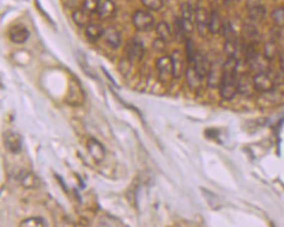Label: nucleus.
<instances>
[{"label":"nucleus","mask_w":284,"mask_h":227,"mask_svg":"<svg viewBox=\"0 0 284 227\" xmlns=\"http://www.w3.org/2000/svg\"><path fill=\"white\" fill-rule=\"evenodd\" d=\"M237 66H239V60L235 57L228 58L223 66H222L220 94L223 100H233L235 95L239 93V88H237Z\"/></svg>","instance_id":"nucleus-1"},{"label":"nucleus","mask_w":284,"mask_h":227,"mask_svg":"<svg viewBox=\"0 0 284 227\" xmlns=\"http://www.w3.org/2000/svg\"><path fill=\"white\" fill-rule=\"evenodd\" d=\"M157 71H159V77L162 82H169L174 76V63H173L172 57H161L156 61Z\"/></svg>","instance_id":"nucleus-2"},{"label":"nucleus","mask_w":284,"mask_h":227,"mask_svg":"<svg viewBox=\"0 0 284 227\" xmlns=\"http://www.w3.org/2000/svg\"><path fill=\"white\" fill-rule=\"evenodd\" d=\"M132 23H133L134 28L139 32H147L153 28L154 23H155V18L150 12L144 10H137L132 16Z\"/></svg>","instance_id":"nucleus-3"},{"label":"nucleus","mask_w":284,"mask_h":227,"mask_svg":"<svg viewBox=\"0 0 284 227\" xmlns=\"http://www.w3.org/2000/svg\"><path fill=\"white\" fill-rule=\"evenodd\" d=\"M253 84L255 90L260 93H270L274 89V79L266 71L257 72V75L253 77Z\"/></svg>","instance_id":"nucleus-4"},{"label":"nucleus","mask_w":284,"mask_h":227,"mask_svg":"<svg viewBox=\"0 0 284 227\" xmlns=\"http://www.w3.org/2000/svg\"><path fill=\"white\" fill-rule=\"evenodd\" d=\"M126 51V56H127L128 60L131 61H140L143 59L145 50H144V46L139 40L137 39H131L128 40L127 44H126L125 47Z\"/></svg>","instance_id":"nucleus-5"},{"label":"nucleus","mask_w":284,"mask_h":227,"mask_svg":"<svg viewBox=\"0 0 284 227\" xmlns=\"http://www.w3.org/2000/svg\"><path fill=\"white\" fill-rule=\"evenodd\" d=\"M4 144L9 152L17 154L23 148V140L20 134L15 131H6L4 134Z\"/></svg>","instance_id":"nucleus-6"},{"label":"nucleus","mask_w":284,"mask_h":227,"mask_svg":"<svg viewBox=\"0 0 284 227\" xmlns=\"http://www.w3.org/2000/svg\"><path fill=\"white\" fill-rule=\"evenodd\" d=\"M96 14L102 21H108L116 14V6L113 0H97Z\"/></svg>","instance_id":"nucleus-7"},{"label":"nucleus","mask_w":284,"mask_h":227,"mask_svg":"<svg viewBox=\"0 0 284 227\" xmlns=\"http://www.w3.org/2000/svg\"><path fill=\"white\" fill-rule=\"evenodd\" d=\"M194 18H196V26L199 35L205 36L206 33L209 32L210 12H208L203 8H198L196 10V14H194Z\"/></svg>","instance_id":"nucleus-8"},{"label":"nucleus","mask_w":284,"mask_h":227,"mask_svg":"<svg viewBox=\"0 0 284 227\" xmlns=\"http://www.w3.org/2000/svg\"><path fill=\"white\" fill-rule=\"evenodd\" d=\"M194 67V70H196L197 72L199 73V76L202 78H205L208 77L209 72H210V69H211V63L208 60V58L205 56H203L202 53H198L197 54L196 59L192 64H191Z\"/></svg>","instance_id":"nucleus-9"},{"label":"nucleus","mask_w":284,"mask_h":227,"mask_svg":"<svg viewBox=\"0 0 284 227\" xmlns=\"http://www.w3.org/2000/svg\"><path fill=\"white\" fill-rule=\"evenodd\" d=\"M30 33L24 26H15L10 30V40L15 44H24L29 39Z\"/></svg>","instance_id":"nucleus-10"},{"label":"nucleus","mask_w":284,"mask_h":227,"mask_svg":"<svg viewBox=\"0 0 284 227\" xmlns=\"http://www.w3.org/2000/svg\"><path fill=\"white\" fill-rule=\"evenodd\" d=\"M88 149L89 153H90L92 159H94L96 162H101L103 161L104 155H106V150H104L103 146L98 142L97 140L95 139H90L88 142Z\"/></svg>","instance_id":"nucleus-11"},{"label":"nucleus","mask_w":284,"mask_h":227,"mask_svg":"<svg viewBox=\"0 0 284 227\" xmlns=\"http://www.w3.org/2000/svg\"><path fill=\"white\" fill-rule=\"evenodd\" d=\"M224 21L221 17V15L217 11L214 10L210 12V21H209V32L211 34H220L222 33Z\"/></svg>","instance_id":"nucleus-12"},{"label":"nucleus","mask_w":284,"mask_h":227,"mask_svg":"<svg viewBox=\"0 0 284 227\" xmlns=\"http://www.w3.org/2000/svg\"><path fill=\"white\" fill-rule=\"evenodd\" d=\"M104 35V29L102 28L100 24L96 23H89L85 27V36L90 41H97L102 36Z\"/></svg>","instance_id":"nucleus-13"},{"label":"nucleus","mask_w":284,"mask_h":227,"mask_svg":"<svg viewBox=\"0 0 284 227\" xmlns=\"http://www.w3.org/2000/svg\"><path fill=\"white\" fill-rule=\"evenodd\" d=\"M243 38H245L248 44H257L260 40V34H259L257 27L254 26V23H247L243 27Z\"/></svg>","instance_id":"nucleus-14"},{"label":"nucleus","mask_w":284,"mask_h":227,"mask_svg":"<svg viewBox=\"0 0 284 227\" xmlns=\"http://www.w3.org/2000/svg\"><path fill=\"white\" fill-rule=\"evenodd\" d=\"M104 39H106L107 44L112 46L113 48H119L121 45V35L115 28H108L104 30Z\"/></svg>","instance_id":"nucleus-15"},{"label":"nucleus","mask_w":284,"mask_h":227,"mask_svg":"<svg viewBox=\"0 0 284 227\" xmlns=\"http://www.w3.org/2000/svg\"><path fill=\"white\" fill-rule=\"evenodd\" d=\"M247 11H248L249 21L253 23L261 22V21L265 18V16H266V9H265V6L263 4L248 9Z\"/></svg>","instance_id":"nucleus-16"},{"label":"nucleus","mask_w":284,"mask_h":227,"mask_svg":"<svg viewBox=\"0 0 284 227\" xmlns=\"http://www.w3.org/2000/svg\"><path fill=\"white\" fill-rule=\"evenodd\" d=\"M22 185L26 189H38L41 185V180L40 178L36 176L33 172H28L27 174H24L22 178Z\"/></svg>","instance_id":"nucleus-17"},{"label":"nucleus","mask_w":284,"mask_h":227,"mask_svg":"<svg viewBox=\"0 0 284 227\" xmlns=\"http://www.w3.org/2000/svg\"><path fill=\"white\" fill-rule=\"evenodd\" d=\"M89 17L90 15H88L86 12L83 10L82 8L77 9V10L73 11L72 14V18H73V22H75L79 28H85L86 26L89 24Z\"/></svg>","instance_id":"nucleus-18"},{"label":"nucleus","mask_w":284,"mask_h":227,"mask_svg":"<svg viewBox=\"0 0 284 227\" xmlns=\"http://www.w3.org/2000/svg\"><path fill=\"white\" fill-rule=\"evenodd\" d=\"M156 33H157V35H159V38L163 39L167 42H168L173 36V32L171 30V27H169V24L166 22H160L159 24H157Z\"/></svg>","instance_id":"nucleus-19"},{"label":"nucleus","mask_w":284,"mask_h":227,"mask_svg":"<svg viewBox=\"0 0 284 227\" xmlns=\"http://www.w3.org/2000/svg\"><path fill=\"white\" fill-rule=\"evenodd\" d=\"M237 88H239V93L245 94V95H249L252 93V90H254V84H253V79L252 82L249 83L248 82V77H242L237 78Z\"/></svg>","instance_id":"nucleus-20"},{"label":"nucleus","mask_w":284,"mask_h":227,"mask_svg":"<svg viewBox=\"0 0 284 227\" xmlns=\"http://www.w3.org/2000/svg\"><path fill=\"white\" fill-rule=\"evenodd\" d=\"M186 77H187V83L191 85V87L194 88L197 85L200 84L202 82V77L199 76V73L194 70V67L192 65H190V67L187 69L186 71Z\"/></svg>","instance_id":"nucleus-21"},{"label":"nucleus","mask_w":284,"mask_h":227,"mask_svg":"<svg viewBox=\"0 0 284 227\" xmlns=\"http://www.w3.org/2000/svg\"><path fill=\"white\" fill-rule=\"evenodd\" d=\"M172 58H173V63H174V76H175V78L180 77V75L183 73V70H184L183 58H181L180 53H179L178 51H175L174 53H173Z\"/></svg>","instance_id":"nucleus-22"},{"label":"nucleus","mask_w":284,"mask_h":227,"mask_svg":"<svg viewBox=\"0 0 284 227\" xmlns=\"http://www.w3.org/2000/svg\"><path fill=\"white\" fill-rule=\"evenodd\" d=\"M237 50H239V46H237V40H225V44H224V53L227 54L228 58L230 57H235L236 58V53Z\"/></svg>","instance_id":"nucleus-23"},{"label":"nucleus","mask_w":284,"mask_h":227,"mask_svg":"<svg viewBox=\"0 0 284 227\" xmlns=\"http://www.w3.org/2000/svg\"><path fill=\"white\" fill-rule=\"evenodd\" d=\"M199 52L197 51L196 46H194L193 41L191 39H186V56H187V61L191 64L193 63L194 59H196L197 54H198Z\"/></svg>","instance_id":"nucleus-24"},{"label":"nucleus","mask_w":284,"mask_h":227,"mask_svg":"<svg viewBox=\"0 0 284 227\" xmlns=\"http://www.w3.org/2000/svg\"><path fill=\"white\" fill-rule=\"evenodd\" d=\"M277 53H278V46L276 45V42L274 41L266 42V45H265V51H264L265 58H266L267 60H271L277 56Z\"/></svg>","instance_id":"nucleus-25"},{"label":"nucleus","mask_w":284,"mask_h":227,"mask_svg":"<svg viewBox=\"0 0 284 227\" xmlns=\"http://www.w3.org/2000/svg\"><path fill=\"white\" fill-rule=\"evenodd\" d=\"M271 17H272L273 23L276 24L277 27H279V28H284V8L274 9L272 15H271Z\"/></svg>","instance_id":"nucleus-26"},{"label":"nucleus","mask_w":284,"mask_h":227,"mask_svg":"<svg viewBox=\"0 0 284 227\" xmlns=\"http://www.w3.org/2000/svg\"><path fill=\"white\" fill-rule=\"evenodd\" d=\"M148 10L160 11L163 8V0H140Z\"/></svg>","instance_id":"nucleus-27"},{"label":"nucleus","mask_w":284,"mask_h":227,"mask_svg":"<svg viewBox=\"0 0 284 227\" xmlns=\"http://www.w3.org/2000/svg\"><path fill=\"white\" fill-rule=\"evenodd\" d=\"M20 226H47V223H46L45 219H42V217L40 216H34V217H29V219H26L23 220L20 223Z\"/></svg>","instance_id":"nucleus-28"},{"label":"nucleus","mask_w":284,"mask_h":227,"mask_svg":"<svg viewBox=\"0 0 284 227\" xmlns=\"http://www.w3.org/2000/svg\"><path fill=\"white\" fill-rule=\"evenodd\" d=\"M174 36L177 39V41H183V40H186L187 36L185 34L183 27H181L180 18H177L174 23Z\"/></svg>","instance_id":"nucleus-29"},{"label":"nucleus","mask_w":284,"mask_h":227,"mask_svg":"<svg viewBox=\"0 0 284 227\" xmlns=\"http://www.w3.org/2000/svg\"><path fill=\"white\" fill-rule=\"evenodd\" d=\"M82 9L84 10L88 15H94L96 14L97 10V0H84L83 2Z\"/></svg>","instance_id":"nucleus-30"},{"label":"nucleus","mask_w":284,"mask_h":227,"mask_svg":"<svg viewBox=\"0 0 284 227\" xmlns=\"http://www.w3.org/2000/svg\"><path fill=\"white\" fill-rule=\"evenodd\" d=\"M194 14L196 11L193 10L192 5L190 3H185V4L181 5V17L186 18V20H193Z\"/></svg>","instance_id":"nucleus-31"},{"label":"nucleus","mask_w":284,"mask_h":227,"mask_svg":"<svg viewBox=\"0 0 284 227\" xmlns=\"http://www.w3.org/2000/svg\"><path fill=\"white\" fill-rule=\"evenodd\" d=\"M83 2H84V0H61V3H63L67 9H71V10L73 11L82 8Z\"/></svg>","instance_id":"nucleus-32"},{"label":"nucleus","mask_w":284,"mask_h":227,"mask_svg":"<svg viewBox=\"0 0 284 227\" xmlns=\"http://www.w3.org/2000/svg\"><path fill=\"white\" fill-rule=\"evenodd\" d=\"M166 46H167V41H165V40L161 39V38H159V39H156L155 41H154L153 48L155 52H159V53H161V52L166 50Z\"/></svg>","instance_id":"nucleus-33"},{"label":"nucleus","mask_w":284,"mask_h":227,"mask_svg":"<svg viewBox=\"0 0 284 227\" xmlns=\"http://www.w3.org/2000/svg\"><path fill=\"white\" fill-rule=\"evenodd\" d=\"M261 4H263V0H246V9L248 10V9L254 8V6Z\"/></svg>","instance_id":"nucleus-34"},{"label":"nucleus","mask_w":284,"mask_h":227,"mask_svg":"<svg viewBox=\"0 0 284 227\" xmlns=\"http://www.w3.org/2000/svg\"><path fill=\"white\" fill-rule=\"evenodd\" d=\"M279 66L282 69V71L284 72V52L279 56Z\"/></svg>","instance_id":"nucleus-35"},{"label":"nucleus","mask_w":284,"mask_h":227,"mask_svg":"<svg viewBox=\"0 0 284 227\" xmlns=\"http://www.w3.org/2000/svg\"><path fill=\"white\" fill-rule=\"evenodd\" d=\"M224 3H227V4H230V3H233L234 0H223Z\"/></svg>","instance_id":"nucleus-36"}]
</instances>
